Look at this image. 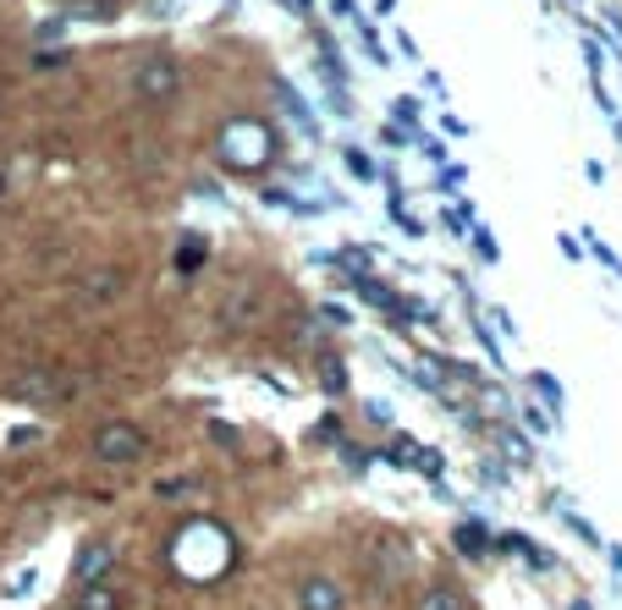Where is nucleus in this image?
<instances>
[{"mask_svg": "<svg viewBox=\"0 0 622 610\" xmlns=\"http://www.w3.org/2000/svg\"><path fill=\"white\" fill-rule=\"evenodd\" d=\"M276 154H282V138H276V127L259 122V116H232V122L215 133V159H221L232 176H259L265 165H276Z\"/></svg>", "mask_w": 622, "mask_h": 610, "instance_id": "nucleus-1", "label": "nucleus"}, {"mask_svg": "<svg viewBox=\"0 0 622 610\" xmlns=\"http://www.w3.org/2000/svg\"><path fill=\"white\" fill-rule=\"evenodd\" d=\"M128 89H133L139 105H171V100L182 94V61H176L171 50H144V55H133Z\"/></svg>", "mask_w": 622, "mask_h": 610, "instance_id": "nucleus-2", "label": "nucleus"}, {"mask_svg": "<svg viewBox=\"0 0 622 610\" xmlns=\"http://www.w3.org/2000/svg\"><path fill=\"white\" fill-rule=\"evenodd\" d=\"M232 561V539L221 534V528H193L182 545H176V567L187 572V578H210V572H221Z\"/></svg>", "mask_w": 622, "mask_h": 610, "instance_id": "nucleus-3", "label": "nucleus"}, {"mask_svg": "<svg viewBox=\"0 0 622 610\" xmlns=\"http://www.w3.org/2000/svg\"><path fill=\"white\" fill-rule=\"evenodd\" d=\"M89 446H94V457L100 462L122 467V462H139L144 452H150V435H144L139 424H122V418H116V424H100Z\"/></svg>", "mask_w": 622, "mask_h": 610, "instance_id": "nucleus-4", "label": "nucleus"}, {"mask_svg": "<svg viewBox=\"0 0 622 610\" xmlns=\"http://www.w3.org/2000/svg\"><path fill=\"white\" fill-rule=\"evenodd\" d=\"M11 396H22V402H67L72 396V380L55 374V369H28V374L11 380Z\"/></svg>", "mask_w": 622, "mask_h": 610, "instance_id": "nucleus-5", "label": "nucleus"}, {"mask_svg": "<svg viewBox=\"0 0 622 610\" xmlns=\"http://www.w3.org/2000/svg\"><path fill=\"white\" fill-rule=\"evenodd\" d=\"M111 561H116V545H111V539H89V545L78 550V567H72V572H78V583H100V578L111 572Z\"/></svg>", "mask_w": 622, "mask_h": 610, "instance_id": "nucleus-6", "label": "nucleus"}, {"mask_svg": "<svg viewBox=\"0 0 622 610\" xmlns=\"http://www.w3.org/2000/svg\"><path fill=\"white\" fill-rule=\"evenodd\" d=\"M271 94L282 100V111H287V116H293V122H298V127H304L309 138H319V116H314L309 105H304V94H298V89H293L287 77H271Z\"/></svg>", "mask_w": 622, "mask_h": 610, "instance_id": "nucleus-7", "label": "nucleus"}, {"mask_svg": "<svg viewBox=\"0 0 622 610\" xmlns=\"http://www.w3.org/2000/svg\"><path fill=\"white\" fill-rule=\"evenodd\" d=\"M298 606L304 610H341V589H336L330 578H309V583L298 589Z\"/></svg>", "mask_w": 622, "mask_h": 610, "instance_id": "nucleus-8", "label": "nucleus"}, {"mask_svg": "<svg viewBox=\"0 0 622 610\" xmlns=\"http://www.w3.org/2000/svg\"><path fill=\"white\" fill-rule=\"evenodd\" d=\"M72 610H122V595L100 578V583H83V589H78V606Z\"/></svg>", "mask_w": 622, "mask_h": 610, "instance_id": "nucleus-9", "label": "nucleus"}, {"mask_svg": "<svg viewBox=\"0 0 622 610\" xmlns=\"http://www.w3.org/2000/svg\"><path fill=\"white\" fill-rule=\"evenodd\" d=\"M116 292H122V270H94L83 281V303H111Z\"/></svg>", "mask_w": 622, "mask_h": 610, "instance_id": "nucleus-10", "label": "nucleus"}, {"mask_svg": "<svg viewBox=\"0 0 622 610\" xmlns=\"http://www.w3.org/2000/svg\"><path fill=\"white\" fill-rule=\"evenodd\" d=\"M419 610H468V600H463V589H452V583H430L419 595Z\"/></svg>", "mask_w": 622, "mask_h": 610, "instance_id": "nucleus-11", "label": "nucleus"}, {"mask_svg": "<svg viewBox=\"0 0 622 610\" xmlns=\"http://www.w3.org/2000/svg\"><path fill=\"white\" fill-rule=\"evenodd\" d=\"M353 28H358V39H364V50H369V61H375V66H386L391 55H386V44H380V33H375V22L353 11Z\"/></svg>", "mask_w": 622, "mask_h": 610, "instance_id": "nucleus-12", "label": "nucleus"}, {"mask_svg": "<svg viewBox=\"0 0 622 610\" xmlns=\"http://www.w3.org/2000/svg\"><path fill=\"white\" fill-rule=\"evenodd\" d=\"M341 159H347V170H353L358 182H375V176H380V170H375V159H369L364 149H341Z\"/></svg>", "mask_w": 622, "mask_h": 610, "instance_id": "nucleus-13", "label": "nucleus"}, {"mask_svg": "<svg viewBox=\"0 0 622 610\" xmlns=\"http://www.w3.org/2000/svg\"><path fill=\"white\" fill-rule=\"evenodd\" d=\"M391 116H397V122H419V100H414V94H397V100H391Z\"/></svg>", "mask_w": 622, "mask_h": 610, "instance_id": "nucleus-14", "label": "nucleus"}, {"mask_svg": "<svg viewBox=\"0 0 622 610\" xmlns=\"http://www.w3.org/2000/svg\"><path fill=\"white\" fill-rule=\"evenodd\" d=\"M319 374H325V391H341V385H347V374H341L336 358H319Z\"/></svg>", "mask_w": 622, "mask_h": 610, "instance_id": "nucleus-15", "label": "nucleus"}, {"mask_svg": "<svg viewBox=\"0 0 622 610\" xmlns=\"http://www.w3.org/2000/svg\"><path fill=\"white\" fill-rule=\"evenodd\" d=\"M534 385L545 391V402H551V407H562V391H557V380H551V374H534Z\"/></svg>", "mask_w": 622, "mask_h": 610, "instance_id": "nucleus-16", "label": "nucleus"}, {"mask_svg": "<svg viewBox=\"0 0 622 610\" xmlns=\"http://www.w3.org/2000/svg\"><path fill=\"white\" fill-rule=\"evenodd\" d=\"M330 11H336V17H353V11H358V0H330Z\"/></svg>", "mask_w": 622, "mask_h": 610, "instance_id": "nucleus-17", "label": "nucleus"}, {"mask_svg": "<svg viewBox=\"0 0 622 610\" xmlns=\"http://www.w3.org/2000/svg\"><path fill=\"white\" fill-rule=\"evenodd\" d=\"M276 6H287V11H298V17H309V0H276Z\"/></svg>", "mask_w": 622, "mask_h": 610, "instance_id": "nucleus-18", "label": "nucleus"}, {"mask_svg": "<svg viewBox=\"0 0 622 610\" xmlns=\"http://www.w3.org/2000/svg\"><path fill=\"white\" fill-rule=\"evenodd\" d=\"M612 127H618V138H622V122H612Z\"/></svg>", "mask_w": 622, "mask_h": 610, "instance_id": "nucleus-19", "label": "nucleus"}]
</instances>
